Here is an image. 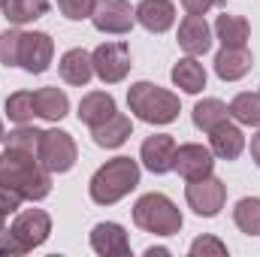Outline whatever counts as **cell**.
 I'll return each mask as SVG.
<instances>
[{"instance_id":"cell-1","label":"cell","mask_w":260,"mask_h":257,"mask_svg":"<svg viewBox=\"0 0 260 257\" xmlns=\"http://www.w3.org/2000/svg\"><path fill=\"white\" fill-rule=\"evenodd\" d=\"M0 185L21 194V200L40 203L52 194V173L37 160V154L3 148L0 151Z\"/></svg>"},{"instance_id":"cell-2","label":"cell","mask_w":260,"mask_h":257,"mask_svg":"<svg viewBox=\"0 0 260 257\" xmlns=\"http://www.w3.org/2000/svg\"><path fill=\"white\" fill-rule=\"evenodd\" d=\"M139 164L127 157V154H118L112 160H106L88 182V194L97 206H115L118 200H124L130 191H136L139 185Z\"/></svg>"},{"instance_id":"cell-3","label":"cell","mask_w":260,"mask_h":257,"mask_svg":"<svg viewBox=\"0 0 260 257\" xmlns=\"http://www.w3.org/2000/svg\"><path fill=\"white\" fill-rule=\"evenodd\" d=\"M127 106L130 112L145 121V124H173L182 112V103H179V94L154 85V82H133L127 88Z\"/></svg>"},{"instance_id":"cell-4","label":"cell","mask_w":260,"mask_h":257,"mask_svg":"<svg viewBox=\"0 0 260 257\" xmlns=\"http://www.w3.org/2000/svg\"><path fill=\"white\" fill-rule=\"evenodd\" d=\"M133 224L154 236H176L185 227V218H182V209L167 194L151 191L133 203Z\"/></svg>"},{"instance_id":"cell-5","label":"cell","mask_w":260,"mask_h":257,"mask_svg":"<svg viewBox=\"0 0 260 257\" xmlns=\"http://www.w3.org/2000/svg\"><path fill=\"white\" fill-rule=\"evenodd\" d=\"M37 160L55 176H61V173H70L73 167H76V160H79V148H76V139L67 133V130H43V136H40V145H37Z\"/></svg>"},{"instance_id":"cell-6","label":"cell","mask_w":260,"mask_h":257,"mask_svg":"<svg viewBox=\"0 0 260 257\" xmlns=\"http://www.w3.org/2000/svg\"><path fill=\"white\" fill-rule=\"evenodd\" d=\"M185 200L200 218H215L227 203V185L218 176H203L185 185Z\"/></svg>"},{"instance_id":"cell-7","label":"cell","mask_w":260,"mask_h":257,"mask_svg":"<svg viewBox=\"0 0 260 257\" xmlns=\"http://www.w3.org/2000/svg\"><path fill=\"white\" fill-rule=\"evenodd\" d=\"M91 61H94V76L103 82V85H118L124 82L130 73V46L127 43H103L91 52Z\"/></svg>"},{"instance_id":"cell-8","label":"cell","mask_w":260,"mask_h":257,"mask_svg":"<svg viewBox=\"0 0 260 257\" xmlns=\"http://www.w3.org/2000/svg\"><path fill=\"white\" fill-rule=\"evenodd\" d=\"M9 233L18 239V245H21L24 254H27V251H34V248L46 245V239L52 236V215H49L46 209H24V212L15 215Z\"/></svg>"},{"instance_id":"cell-9","label":"cell","mask_w":260,"mask_h":257,"mask_svg":"<svg viewBox=\"0 0 260 257\" xmlns=\"http://www.w3.org/2000/svg\"><path fill=\"white\" fill-rule=\"evenodd\" d=\"M91 24L100 34H112V37H124L136 24V12L127 0H97L94 12H91Z\"/></svg>"},{"instance_id":"cell-10","label":"cell","mask_w":260,"mask_h":257,"mask_svg":"<svg viewBox=\"0 0 260 257\" xmlns=\"http://www.w3.org/2000/svg\"><path fill=\"white\" fill-rule=\"evenodd\" d=\"M55 58V40L46 30H27L21 34V52H18V67L30 76L46 73Z\"/></svg>"},{"instance_id":"cell-11","label":"cell","mask_w":260,"mask_h":257,"mask_svg":"<svg viewBox=\"0 0 260 257\" xmlns=\"http://www.w3.org/2000/svg\"><path fill=\"white\" fill-rule=\"evenodd\" d=\"M173 170H176L185 182L212 176V170H215V154H212V148L203 145V142H185V145L176 148V164H173Z\"/></svg>"},{"instance_id":"cell-12","label":"cell","mask_w":260,"mask_h":257,"mask_svg":"<svg viewBox=\"0 0 260 257\" xmlns=\"http://www.w3.org/2000/svg\"><path fill=\"white\" fill-rule=\"evenodd\" d=\"M176 148H179V142L170 133H154V136H145V142L139 145V160L148 173L164 176L176 164Z\"/></svg>"},{"instance_id":"cell-13","label":"cell","mask_w":260,"mask_h":257,"mask_svg":"<svg viewBox=\"0 0 260 257\" xmlns=\"http://www.w3.org/2000/svg\"><path fill=\"white\" fill-rule=\"evenodd\" d=\"M91 251L100 257H130V236L115 221H100L91 227Z\"/></svg>"},{"instance_id":"cell-14","label":"cell","mask_w":260,"mask_h":257,"mask_svg":"<svg viewBox=\"0 0 260 257\" xmlns=\"http://www.w3.org/2000/svg\"><path fill=\"white\" fill-rule=\"evenodd\" d=\"M179 49L191 58H200L212 49V27L206 15H185L179 21Z\"/></svg>"},{"instance_id":"cell-15","label":"cell","mask_w":260,"mask_h":257,"mask_svg":"<svg viewBox=\"0 0 260 257\" xmlns=\"http://www.w3.org/2000/svg\"><path fill=\"white\" fill-rule=\"evenodd\" d=\"M254 58L248 52V46H221V52L215 55V76L221 82H239L251 73Z\"/></svg>"},{"instance_id":"cell-16","label":"cell","mask_w":260,"mask_h":257,"mask_svg":"<svg viewBox=\"0 0 260 257\" xmlns=\"http://www.w3.org/2000/svg\"><path fill=\"white\" fill-rule=\"evenodd\" d=\"M209 148L218 160H236L245 151V133L239 124H233L230 118L221 121L218 127L209 130Z\"/></svg>"},{"instance_id":"cell-17","label":"cell","mask_w":260,"mask_h":257,"mask_svg":"<svg viewBox=\"0 0 260 257\" xmlns=\"http://www.w3.org/2000/svg\"><path fill=\"white\" fill-rule=\"evenodd\" d=\"M136 24H142L148 34H167L176 24V3L173 0H139Z\"/></svg>"},{"instance_id":"cell-18","label":"cell","mask_w":260,"mask_h":257,"mask_svg":"<svg viewBox=\"0 0 260 257\" xmlns=\"http://www.w3.org/2000/svg\"><path fill=\"white\" fill-rule=\"evenodd\" d=\"M118 112V106H115V97L109 94V91H91V94H85L82 100H79V121L85 124V127H100L103 121H109L112 115Z\"/></svg>"},{"instance_id":"cell-19","label":"cell","mask_w":260,"mask_h":257,"mask_svg":"<svg viewBox=\"0 0 260 257\" xmlns=\"http://www.w3.org/2000/svg\"><path fill=\"white\" fill-rule=\"evenodd\" d=\"M58 73L67 85L73 88H85L91 79H94V61H91V52L85 49H67L58 61Z\"/></svg>"},{"instance_id":"cell-20","label":"cell","mask_w":260,"mask_h":257,"mask_svg":"<svg viewBox=\"0 0 260 257\" xmlns=\"http://www.w3.org/2000/svg\"><path fill=\"white\" fill-rule=\"evenodd\" d=\"M34 103H37V118H43V121H61L70 112L67 91L55 88V85H46V88L34 91Z\"/></svg>"},{"instance_id":"cell-21","label":"cell","mask_w":260,"mask_h":257,"mask_svg":"<svg viewBox=\"0 0 260 257\" xmlns=\"http://www.w3.org/2000/svg\"><path fill=\"white\" fill-rule=\"evenodd\" d=\"M170 79H173V85L182 88L185 94H200V91L206 88V82H209L206 67L200 64L197 58H191V55H185V58H179V61L173 64Z\"/></svg>"},{"instance_id":"cell-22","label":"cell","mask_w":260,"mask_h":257,"mask_svg":"<svg viewBox=\"0 0 260 257\" xmlns=\"http://www.w3.org/2000/svg\"><path fill=\"white\" fill-rule=\"evenodd\" d=\"M91 136H94V142L100 148H121L130 136H133V121H130V115H124V112H115L109 121H103L100 127L91 130Z\"/></svg>"},{"instance_id":"cell-23","label":"cell","mask_w":260,"mask_h":257,"mask_svg":"<svg viewBox=\"0 0 260 257\" xmlns=\"http://www.w3.org/2000/svg\"><path fill=\"white\" fill-rule=\"evenodd\" d=\"M212 34H215V40H218L221 46H248V40H251V24H248V18H242V15L224 12V15L215 18Z\"/></svg>"},{"instance_id":"cell-24","label":"cell","mask_w":260,"mask_h":257,"mask_svg":"<svg viewBox=\"0 0 260 257\" xmlns=\"http://www.w3.org/2000/svg\"><path fill=\"white\" fill-rule=\"evenodd\" d=\"M49 0H3L0 3V12L9 24L21 27V24H34L37 18H43L49 12Z\"/></svg>"},{"instance_id":"cell-25","label":"cell","mask_w":260,"mask_h":257,"mask_svg":"<svg viewBox=\"0 0 260 257\" xmlns=\"http://www.w3.org/2000/svg\"><path fill=\"white\" fill-rule=\"evenodd\" d=\"M227 118H230V109H227V103L218 100V97H203L194 106V112H191L194 127L203 130V133H209L212 127H218V124L227 121Z\"/></svg>"},{"instance_id":"cell-26","label":"cell","mask_w":260,"mask_h":257,"mask_svg":"<svg viewBox=\"0 0 260 257\" xmlns=\"http://www.w3.org/2000/svg\"><path fill=\"white\" fill-rule=\"evenodd\" d=\"M230 118L245 127H260V91H242L230 100Z\"/></svg>"},{"instance_id":"cell-27","label":"cell","mask_w":260,"mask_h":257,"mask_svg":"<svg viewBox=\"0 0 260 257\" xmlns=\"http://www.w3.org/2000/svg\"><path fill=\"white\" fill-rule=\"evenodd\" d=\"M3 112L12 124H30L37 115V103H34V91H15L6 97Z\"/></svg>"},{"instance_id":"cell-28","label":"cell","mask_w":260,"mask_h":257,"mask_svg":"<svg viewBox=\"0 0 260 257\" xmlns=\"http://www.w3.org/2000/svg\"><path fill=\"white\" fill-rule=\"evenodd\" d=\"M233 221L245 236H260V197H242L233 206Z\"/></svg>"},{"instance_id":"cell-29","label":"cell","mask_w":260,"mask_h":257,"mask_svg":"<svg viewBox=\"0 0 260 257\" xmlns=\"http://www.w3.org/2000/svg\"><path fill=\"white\" fill-rule=\"evenodd\" d=\"M40 136H43V130L30 127V124H15V130H9V133L3 136V145H6V148H15V151L37 154Z\"/></svg>"},{"instance_id":"cell-30","label":"cell","mask_w":260,"mask_h":257,"mask_svg":"<svg viewBox=\"0 0 260 257\" xmlns=\"http://www.w3.org/2000/svg\"><path fill=\"white\" fill-rule=\"evenodd\" d=\"M21 34H24V30H18L15 24H12V27H6V30L0 34V64H3V67H18Z\"/></svg>"},{"instance_id":"cell-31","label":"cell","mask_w":260,"mask_h":257,"mask_svg":"<svg viewBox=\"0 0 260 257\" xmlns=\"http://www.w3.org/2000/svg\"><path fill=\"white\" fill-rule=\"evenodd\" d=\"M188 254L191 257H224L227 254V245H224L218 236L203 233V236H197L194 242L188 245Z\"/></svg>"},{"instance_id":"cell-32","label":"cell","mask_w":260,"mask_h":257,"mask_svg":"<svg viewBox=\"0 0 260 257\" xmlns=\"http://www.w3.org/2000/svg\"><path fill=\"white\" fill-rule=\"evenodd\" d=\"M94 3L97 0H58V9H61V15L70 18V21H85V18H91Z\"/></svg>"},{"instance_id":"cell-33","label":"cell","mask_w":260,"mask_h":257,"mask_svg":"<svg viewBox=\"0 0 260 257\" xmlns=\"http://www.w3.org/2000/svg\"><path fill=\"white\" fill-rule=\"evenodd\" d=\"M18 209H21V194L6 188V185H0V212L3 215H15Z\"/></svg>"},{"instance_id":"cell-34","label":"cell","mask_w":260,"mask_h":257,"mask_svg":"<svg viewBox=\"0 0 260 257\" xmlns=\"http://www.w3.org/2000/svg\"><path fill=\"white\" fill-rule=\"evenodd\" d=\"M215 6H224V0H182V9L188 15H206Z\"/></svg>"},{"instance_id":"cell-35","label":"cell","mask_w":260,"mask_h":257,"mask_svg":"<svg viewBox=\"0 0 260 257\" xmlns=\"http://www.w3.org/2000/svg\"><path fill=\"white\" fill-rule=\"evenodd\" d=\"M0 254H9V257H21L24 248L18 245V239L9 233V230H0Z\"/></svg>"},{"instance_id":"cell-36","label":"cell","mask_w":260,"mask_h":257,"mask_svg":"<svg viewBox=\"0 0 260 257\" xmlns=\"http://www.w3.org/2000/svg\"><path fill=\"white\" fill-rule=\"evenodd\" d=\"M251 160L260 167V130L251 136Z\"/></svg>"},{"instance_id":"cell-37","label":"cell","mask_w":260,"mask_h":257,"mask_svg":"<svg viewBox=\"0 0 260 257\" xmlns=\"http://www.w3.org/2000/svg\"><path fill=\"white\" fill-rule=\"evenodd\" d=\"M145 254H148V257H154V254H157V257H164V254H170V248H154V245H151V248H148Z\"/></svg>"},{"instance_id":"cell-38","label":"cell","mask_w":260,"mask_h":257,"mask_svg":"<svg viewBox=\"0 0 260 257\" xmlns=\"http://www.w3.org/2000/svg\"><path fill=\"white\" fill-rule=\"evenodd\" d=\"M0 230H6V215L0 212Z\"/></svg>"},{"instance_id":"cell-39","label":"cell","mask_w":260,"mask_h":257,"mask_svg":"<svg viewBox=\"0 0 260 257\" xmlns=\"http://www.w3.org/2000/svg\"><path fill=\"white\" fill-rule=\"evenodd\" d=\"M3 136H6V130H3V121H0V142H3Z\"/></svg>"},{"instance_id":"cell-40","label":"cell","mask_w":260,"mask_h":257,"mask_svg":"<svg viewBox=\"0 0 260 257\" xmlns=\"http://www.w3.org/2000/svg\"><path fill=\"white\" fill-rule=\"evenodd\" d=\"M0 3H3V0H0Z\"/></svg>"}]
</instances>
